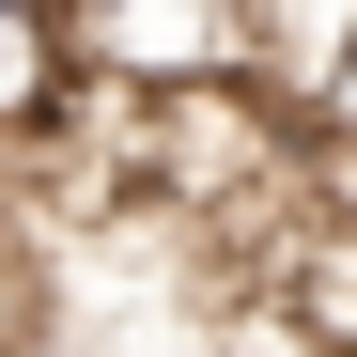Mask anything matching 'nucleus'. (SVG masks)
I'll use <instances>...</instances> for the list:
<instances>
[{
	"label": "nucleus",
	"instance_id": "1",
	"mask_svg": "<svg viewBox=\"0 0 357 357\" xmlns=\"http://www.w3.org/2000/svg\"><path fill=\"white\" fill-rule=\"evenodd\" d=\"M63 31L109 78H249V0H63Z\"/></svg>",
	"mask_w": 357,
	"mask_h": 357
},
{
	"label": "nucleus",
	"instance_id": "2",
	"mask_svg": "<svg viewBox=\"0 0 357 357\" xmlns=\"http://www.w3.org/2000/svg\"><path fill=\"white\" fill-rule=\"evenodd\" d=\"M357 47V0H249V78H280L295 109H311V78Z\"/></svg>",
	"mask_w": 357,
	"mask_h": 357
},
{
	"label": "nucleus",
	"instance_id": "3",
	"mask_svg": "<svg viewBox=\"0 0 357 357\" xmlns=\"http://www.w3.org/2000/svg\"><path fill=\"white\" fill-rule=\"evenodd\" d=\"M311 125H357V47H342V63L311 78Z\"/></svg>",
	"mask_w": 357,
	"mask_h": 357
}]
</instances>
